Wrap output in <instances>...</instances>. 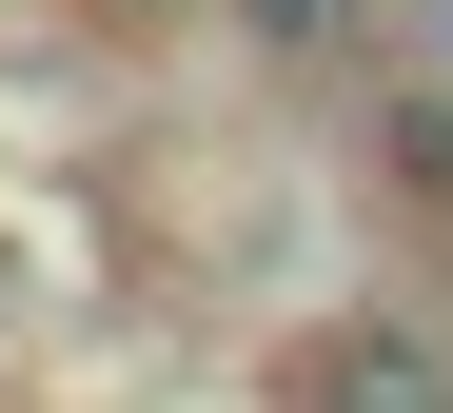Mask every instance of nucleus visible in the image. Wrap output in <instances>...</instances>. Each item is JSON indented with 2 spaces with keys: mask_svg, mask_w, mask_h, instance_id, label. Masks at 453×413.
I'll list each match as a JSON object with an SVG mask.
<instances>
[{
  "mask_svg": "<svg viewBox=\"0 0 453 413\" xmlns=\"http://www.w3.org/2000/svg\"><path fill=\"white\" fill-rule=\"evenodd\" d=\"M119 20H178V0H119Z\"/></svg>",
  "mask_w": 453,
  "mask_h": 413,
  "instance_id": "1",
  "label": "nucleus"
}]
</instances>
